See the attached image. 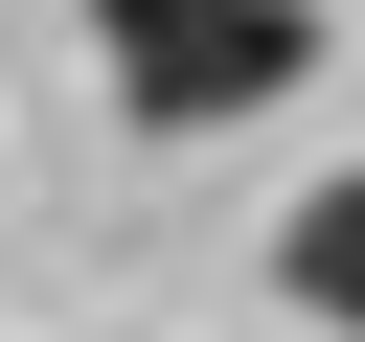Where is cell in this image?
<instances>
[{"label":"cell","instance_id":"obj_1","mask_svg":"<svg viewBox=\"0 0 365 342\" xmlns=\"http://www.w3.org/2000/svg\"><path fill=\"white\" fill-rule=\"evenodd\" d=\"M91 68L137 137H228V114L319 91V0H91Z\"/></svg>","mask_w":365,"mask_h":342},{"label":"cell","instance_id":"obj_2","mask_svg":"<svg viewBox=\"0 0 365 342\" xmlns=\"http://www.w3.org/2000/svg\"><path fill=\"white\" fill-rule=\"evenodd\" d=\"M274 296H297L319 342H365V160H342V182H297V228H274Z\"/></svg>","mask_w":365,"mask_h":342}]
</instances>
